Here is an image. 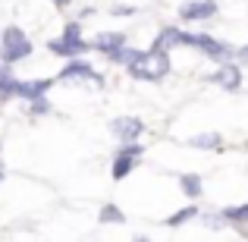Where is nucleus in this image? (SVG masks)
Here are the masks:
<instances>
[{
    "label": "nucleus",
    "mask_w": 248,
    "mask_h": 242,
    "mask_svg": "<svg viewBox=\"0 0 248 242\" xmlns=\"http://www.w3.org/2000/svg\"><path fill=\"white\" fill-rule=\"evenodd\" d=\"M211 82H217L220 88H226V91H236L239 85H242V69L232 66V63H223L217 73H211Z\"/></svg>",
    "instance_id": "obj_9"
},
{
    "label": "nucleus",
    "mask_w": 248,
    "mask_h": 242,
    "mask_svg": "<svg viewBox=\"0 0 248 242\" xmlns=\"http://www.w3.org/2000/svg\"><path fill=\"white\" fill-rule=\"evenodd\" d=\"M10 97H19V79L6 76V79H0V104L10 101Z\"/></svg>",
    "instance_id": "obj_16"
},
{
    "label": "nucleus",
    "mask_w": 248,
    "mask_h": 242,
    "mask_svg": "<svg viewBox=\"0 0 248 242\" xmlns=\"http://www.w3.org/2000/svg\"><path fill=\"white\" fill-rule=\"evenodd\" d=\"M141 129H145V123L135 120V116H120V120H113V132L120 135L123 142H135L141 135Z\"/></svg>",
    "instance_id": "obj_10"
},
{
    "label": "nucleus",
    "mask_w": 248,
    "mask_h": 242,
    "mask_svg": "<svg viewBox=\"0 0 248 242\" xmlns=\"http://www.w3.org/2000/svg\"><path fill=\"white\" fill-rule=\"evenodd\" d=\"M113 13H116V16H132L135 10H132V6H123V3H120V6H113Z\"/></svg>",
    "instance_id": "obj_19"
},
{
    "label": "nucleus",
    "mask_w": 248,
    "mask_h": 242,
    "mask_svg": "<svg viewBox=\"0 0 248 242\" xmlns=\"http://www.w3.org/2000/svg\"><path fill=\"white\" fill-rule=\"evenodd\" d=\"M116 63H126L129 76L132 79H141V82H157L170 73V57L167 50L160 48H151V50H132V48H123L116 57H110Z\"/></svg>",
    "instance_id": "obj_1"
},
{
    "label": "nucleus",
    "mask_w": 248,
    "mask_h": 242,
    "mask_svg": "<svg viewBox=\"0 0 248 242\" xmlns=\"http://www.w3.org/2000/svg\"><path fill=\"white\" fill-rule=\"evenodd\" d=\"M31 113H47V101H44V97H41V101H35V107H31Z\"/></svg>",
    "instance_id": "obj_20"
},
{
    "label": "nucleus",
    "mask_w": 248,
    "mask_h": 242,
    "mask_svg": "<svg viewBox=\"0 0 248 242\" xmlns=\"http://www.w3.org/2000/svg\"><path fill=\"white\" fill-rule=\"evenodd\" d=\"M223 220L236 226V230H239V236H245V239H248V205L226 208V211H223Z\"/></svg>",
    "instance_id": "obj_13"
},
{
    "label": "nucleus",
    "mask_w": 248,
    "mask_h": 242,
    "mask_svg": "<svg viewBox=\"0 0 248 242\" xmlns=\"http://www.w3.org/2000/svg\"><path fill=\"white\" fill-rule=\"evenodd\" d=\"M101 224H126V214L116 205H104L101 208Z\"/></svg>",
    "instance_id": "obj_17"
},
{
    "label": "nucleus",
    "mask_w": 248,
    "mask_h": 242,
    "mask_svg": "<svg viewBox=\"0 0 248 242\" xmlns=\"http://www.w3.org/2000/svg\"><path fill=\"white\" fill-rule=\"evenodd\" d=\"M139 154H141L139 142H123V148L116 151V158H113V179H126V176L135 170Z\"/></svg>",
    "instance_id": "obj_4"
},
{
    "label": "nucleus",
    "mask_w": 248,
    "mask_h": 242,
    "mask_svg": "<svg viewBox=\"0 0 248 242\" xmlns=\"http://www.w3.org/2000/svg\"><path fill=\"white\" fill-rule=\"evenodd\" d=\"M179 186H182V192H186L188 198H198V195H201V176L198 173H182Z\"/></svg>",
    "instance_id": "obj_14"
},
{
    "label": "nucleus",
    "mask_w": 248,
    "mask_h": 242,
    "mask_svg": "<svg viewBox=\"0 0 248 242\" xmlns=\"http://www.w3.org/2000/svg\"><path fill=\"white\" fill-rule=\"evenodd\" d=\"M54 3H57V6H69V0H54Z\"/></svg>",
    "instance_id": "obj_23"
},
{
    "label": "nucleus",
    "mask_w": 248,
    "mask_h": 242,
    "mask_svg": "<svg viewBox=\"0 0 248 242\" xmlns=\"http://www.w3.org/2000/svg\"><path fill=\"white\" fill-rule=\"evenodd\" d=\"M239 60L248 63V44H245V48H239Z\"/></svg>",
    "instance_id": "obj_22"
},
{
    "label": "nucleus",
    "mask_w": 248,
    "mask_h": 242,
    "mask_svg": "<svg viewBox=\"0 0 248 242\" xmlns=\"http://www.w3.org/2000/svg\"><path fill=\"white\" fill-rule=\"evenodd\" d=\"M6 76H13V69H10V63H0V79H6Z\"/></svg>",
    "instance_id": "obj_21"
},
{
    "label": "nucleus",
    "mask_w": 248,
    "mask_h": 242,
    "mask_svg": "<svg viewBox=\"0 0 248 242\" xmlns=\"http://www.w3.org/2000/svg\"><path fill=\"white\" fill-rule=\"evenodd\" d=\"M123 48H126V38H123L120 32H101V35L91 41V50H101V54H107V57H116Z\"/></svg>",
    "instance_id": "obj_8"
},
{
    "label": "nucleus",
    "mask_w": 248,
    "mask_h": 242,
    "mask_svg": "<svg viewBox=\"0 0 248 242\" xmlns=\"http://www.w3.org/2000/svg\"><path fill=\"white\" fill-rule=\"evenodd\" d=\"M50 79H31V82H19V97H22V101H41L44 95H47V88H50Z\"/></svg>",
    "instance_id": "obj_12"
},
{
    "label": "nucleus",
    "mask_w": 248,
    "mask_h": 242,
    "mask_svg": "<svg viewBox=\"0 0 248 242\" xmlns=\"http://www.w3.org/2000/svg\"><path fill=\"white\" fill-rule=\"evenodd\" d=\"M217 13V3L214 0H192V3H182L179 6V16L186 22H198V19H211Z\"/></svg>",
    "instance_id": "obj_7"
},
{
    "label": "nucleus",
    "mask_w": 248,
    "mask_h": 242,
    "mask_svg": "<svg viewBox=\"0 0 248 242\" xmlns=\"http://www.w3.org/2000/svg\"><path fill=\"white\" fill-rule=\"evenodd\" d=\"M50 54H60V57H79L85 50H91V44L82 41V29L79 22H66V29H63L60 38H50Z\"/></svg>",
    "instance_id": "obj_3"
},
{
    "label": "nucleus",
    "mask_w": 248,
    "mask_h": 242,
    "mask_svg": "<svg viewBox=\"0 0 248 242\" xmlns=\"http://www.w3.org/2000/svg\"><path fill=\"white\" fill-rule=\"evenodd\" d=\"M192 38H195V35H188V32H182V29H173V25H170V29H164L157 38H154V44H151V48H160V50H167L170 44H188V48H192Z\"/></svg>",
    "instance_id": "obj_11"
},
{
    "label": "nucleus",
    "mask_w": 248,
    "mask_h": 242,
    "mask_svg": "<svg viewBox=\"0 0 248 242\" xmlns=\"http://www.w3.org/2000/svg\"><path fill=\"white\" fill-rule=\"evenodd\" d=\"M192 48L204 50V54L211 57V60H217V63H230V57H232V48H230V44L217 41V38H211V35H195L192 38Z\"/></svg>",
    "instance_id": "obj_5"
},
{
    "label": "nucleus",
    "mask_w": 248,
    "mask_h": 242,
    "mask_svg": "<svg viewBox=\"0 0 248 242\" xmlns=\"http://www.w3.org/2000/svg\"><path fill=\"white\" fill-rule=\"evenodd\" d=\"M192 145L195 148H207V151H220V148H223V139H220L217 132H204V135H195Z\"/></svg>",
    "instance_id": "obj_15"
},
{
    "label": "nucleus",
    "mask_w": 248,
    "mask_h": 242,
    "mask_svg": "<svg viewBox=\"0 0 248 242\" xmlns=\"http://www.w3.org/2000/svg\"><path fill=\"white\" fill-rule=\"evenodd\" d=\"M60 79H91V82L104 85V76H101V73H94V69H91V63L79 60V57H73V60H69L66 66H63Z\"/></svg>",
    "instance_id": "obj_6"
},
{
    "label": "nucleus",
    "mask_w": 248,
    "mask_h": 242,
    "mask_svg": "<svg viewBox=\"0 0 248 242\" xmlns=\"http://www.w3.org/2000/svg\"><path fill=\"white\" fill-rule=\"evenodd\" d=\"M31 54V41L19 25H6L3 35H0V60L3 63H16V60H25Z\"/></svg>",
    "instance_id": "obj_2"
},
{
    "label": "nucleus",
    "mask_w": 248,
    "mask_h": 242,
    "mask_svg": "<svg viewBox=\"0 0 248 242\" xmlns=\"http://www.w3.org/2000/svg\"><path fill=\"white\" fill-rule=\"evenodd\" d=\"M0 182H3V170H0Z\"/></svg>",
    "instance_id": "obj_24"
},
{
    "label": "nucleus",
    "mask_w": 248,
    "mask_h": 242,
    "mask_svg": "<svg viewBox=\"0 0 248 242\" xmlns=\"http://www.w3.org/2000/svg\"><path fill=\"white\" fill-rule=\"evenodd\" d=\"M192 217H198V208H182V211H176L173 217H167V226H182Z\"/></svg>",
    "instance_id": "obj_18"
}]
</instances>
